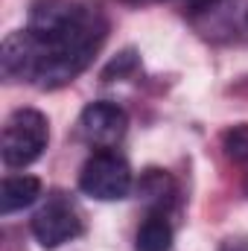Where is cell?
Segmentation results:
<instances>
[{"label": "cell", "mask_w": 248, "mask_h": 251, "mask_svg": "<svg viewBox=\"0 0 248 251\" xmlns=\"http://www.w3.org/2000/svg\"><path fill=\"white\" fill-rule=\"evenodd\" d=\"M50 140V123L35 108H18L3 123L0 155L6 167H29L41 158Z\"/></svg>", "instance_id": "7a4b0ae2"}, {"label": "cell", "mask_w": 248, "mask_h": 251, "mask_svg": "<svg viewBox=\"0 0 248 251\" xmlns=\"http://www.w3.org/2000/svg\"><path fill=\"white\" fill-rule=\"evenodd\" d=\"M222 152L231 164L240 167L243 173V187L248 193V123L231 126L228 131H222Z\"/></svg>", "instance_id": "ba28073f"}, {"label": "cell", "mask_w": 248, "mask_h": 251, "mask_svg": "<svg viewBox=\"0 0 248 251\" xmlns=\"http://www.w3.org/2000/svg\"><path fill=\"white\" fill-rule=\"evenodd\" d=\"M79 190L99 201H120L131 193V167L117 149H97L79 173Z\"/></svg>", "instance_id": "3957f363"}, {"label": "cell", "mask_w": 248, "mask_h": 251, "mask_svg": "<svg viewBox=\"0 0 248 251\" xmlns=\"http://www.w3.org/2000/svg\"><path fill=\"white\" fill-rule=\"evenodd\" d=\"M140 193H143V196H152V199L164 207V201L175 193V187H173V178H170L167 173L149 170V173L143 176V181H140Z\"/></svg>", "instance_id": "9c48e42d"}, {"label": "cell", "mask_w": 248, "mask_h": 251, "mask_svg": "<svg viewBox=\"0 0 248 251\" xmlns=\"http://www.w3.org/2000/svg\"><path fill=\"white\" fill-rule=\"evenodd\" d=\"M41 196V181L35 176H6L0 187V213H18L29 204H35Z\"/></svg>", "instance_id": "8992f818"}, {"label": "cell", "mask_w": 248, "mask_h": 251, "mask_svg": "<svg viewBox=\"0 0 248 251\" xmlns=\"http://www.w3.org/2000/svg\"><path fill=\"white\" fill-rule=\"evenodd\" d=\"M105 29V18L79 0H35L26 29L3 38V79L62 88L94 62Z\"/></svg>", "instance_id": "6da1fadb"}, {"label": "cell", "mask_w": 248, "mask_h": 251, "mask_svg": "<svg viewBox=\"0 0 248 251\" xmlns=\"http://www.w3.org/2000/svg\"><path fill=\"white\" fill-rule=\"evenodd\" d=\"M170 246H173V225H170L167 213L164 210L149 213L143 219V225L137 228L134 249L137 251H170Z\"/></svg>", "instance_id": "52a82bcc"}, {"label": "cell", "mask_w": 248, "mask_h": 251, "mask_svg": "<svg viewBox=\"0 0 248 251\" xmlns=\"http://www.w3.org/2000/svg\"><path fill=\"white\" fill-rule=\"evenodd\" d=\"M128 128V114L117 102H91L79 117V134L94 149H114Z\"/></svg>", "instance_id": "5b68a950"}, {"label": "cell", "mask_w": 248, "mask_h": 251, "mask_svg": "<svg viewBox=\"0 0 248 251\" xmlns=\"http://www.w3.org/2000/svg\"><path fill=\"white\" fill-rule=\"evenodd\" d=\"M82 231H85L82 213L64 193H53L44 201V207L32 216V237L38 240L41 249H59L76 240Z\"/></svg>", "instance_id": "277c9868"}]
</instances>
